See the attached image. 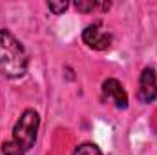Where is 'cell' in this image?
I'll list each match as a JSON object with an SVG mask.
<instances>
[{
	"mask_svg": "<svg viewBox=\"0 0 157 155\" xmlns=\"http://www.w3.org/2000/svg\"><path fill=\"white\" fill-rule=\"evenodd\" d=\"M40 126V117L35 110H26L20 119L15 122L11 137L2 142V153L4 155H26L37 141Z\"/></svg>",
	"mask_w": 157,
	"mask_h": 155,
	"instance_id": "cell-1",
	"label": "cell"
},
{
	"mask_svg": "<svg viewBox=\"0 0 157 155\" xmlns=\"http://www.w3.org/2000/svg\"><path fill=\"white\" fill-rule=\"evenodd\" d=\"M28 71V53L13 33L0 29V73L7 78H20Z\"/></svg>",
	"mask_w": 157,
	"mask_h": 155,
	"instance_id": "cell-2",
	"label": "cell"
},
{
	"mask_svg": "<svg viewBox=\"0 0 157 155\" xmlns=\"http://www.w3.org/2000/svg\"><path fill=\"white\" fill-rule=\"evenodd\" d=\"M112 33H108L102 26V22H93L82 31V42L97 51H104L112 46Z\"/></svg>",
	"mask_w": 157,
	"mask_h": 155,
	"instance_id": "cell-3",
	"label": "cell"
},
{
	"mask_svg": "<svg viewBox=\"0 0 157 155\" xmlns=\"http://www.w3.org/2000/svg\"><path fill=\"white\" fill-rule=\"evenodd\" d=\"M157 97V80L155 71L152 68H144L141 77H139V89H137V99L144 104H150Z\"/></svg>",
	"mask_w": 157,
	"mask_h": 155,
	"instance_id": "cell-4",
	"label": "cell"
},
{
	"mask_svg": "<svg viewBox=\"0 0 157 155\" xmlns=\"http://www.w3.org/2000/svg\"><path fill=\"white\" fill-rule=\"evenodd\" d=\"M102 95L106 100H110L115 108L126 110L128 108V95L117 78H106L102 82Z\"/></svg>",
	"mask_w": 157,
	"mask_h": 155,
	"instance_id": "cell-5",
	"label": "cell"
},
{
	"mask_svg": "<svg viewBox=\"0 0 157 155\" xmlns=\"http://www.w3.org/2000/svg\"><path fill=\"white\" fill-rule=\"evenodd\" d=\"M75 7H77L78 11H82V13H90V11H93L97 7L110 9V2L106 4V2H97V0H77L75 2Z\"/></svg>",
	"mask_w": 157,
	"mask_h": 155,
	"instance_id": "cell-6",
	"label": "cell"
},
{
	"mask_svg": "<svg viewBox=\"0 0 157 155\" xmlns=\"http://www.w3.org/2000/svg\"><path fill=\"white\" fill-rule=\"evenodd\" d=\"M73 155H102V152H101V148H99L97 144H93V142H84V144H80V146L75 148Z\"/></svg>",
	"mask_w": 157,
	"mask_h": 155,
	"instance_id": "cell-7",
	"label": "cell"
},
{
	"mask_svg": "<svg viewBox=\"0 0 157 155\" xmlns=\"http://www.w3.org/2000/svg\"><path fill=\"white\" fill-rule=\"evenodd\" d=\"M68 6H70V4H68L66 0H60V2H53V0H51V2H48V9H49L53 15H62V13L68 9Z\"/></svg>",
	"mask_w": 157,
	"mask_h": 155,
	"instance_id": "cell-8",
	"label": "cell"
}]
</instances>
